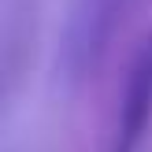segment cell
<instances>
[{
    "label": "cell",
    "mask_w": 152,
    "mask_h": 152,
    "mask_svg": "<svg viewBox=\"0 0 152 152\" xmlns=\"http://www.w3.org/2000/svg\"><path fill=\"white\" fill-rule=\"evenodd\" d=\"M137 0H74L59 41V78L67 86L93 78L111 48V37Z\"/></svg>",
    "instance_id": "cell-1"
},
{
    "label": "cell",
    "mask_w": 152,
    "mask_h": 152,
    "mask_svg": "<svg viewBox=\"0 0 152 152\" xmlns=\"http://www.w3.org/2000/svg\"><path fill=\"white\" fill-rule=\"evenodd\" d=\"M152 130V34L141 41L108 134V152H141Z\"/></svg>",
    "instance_id": "cell-2"
}]
</instances>
